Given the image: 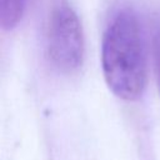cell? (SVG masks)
<instances>
[{"label": "cell", "instance_id": "cell-1", "mask_svg": "<svg viewBox=\"0 0 160 160\" xmlns=\"http://www.w3.org/2000/svg\"><path fill=\"white\" fill-rule=\"evenodd\" d=\"M101 65L110 90L125 100L138 99L146 82V51L141 25L131 9L119 10L109 22Z\"/></svg>", "mask_w": 160, "mask_h": 160}, {"label": "cell", "instance_id": "cell-2", "mask_svg": "<svg viewBox=\"0 0 160 160\" xmlns=\"http://www.w3.org/2000/svg\"><path fill=\"white\" fill-rule=\"evenodd\" d=\"M48 52L51 62L61 71H74L84 56V38L75 11L62 4L51 15L48 32Z\"/></svg>", "mask_w": 160, "mask_h": 160}, {"label": "cell", "instance_id": "cell-3", "mask_svg": "<svg viewBox=\"0 0 160 160\" xmlns=\"http://www.w3.org/2000/svg\"><path fill=\"white\" fill-rule=\"evenodd\" d=\"M28 0H0V24L9 30L21 20Z\"/></svg>", "mask_w": 160, "mask_h": 160}, {"label": "cell", "instance_id": "cell-4", "mask_svg": "<svg viewBox=\"0 0 160 160\" xmlns=\"http://www.w3.org/2000/svg\"><path fill=\"white\" fill-rule=\"evenodd\" d=\"M154 59H155V71L158 79V86L160 91V25L154 32Z\"/></svg>", "mask_w": 160, "mask_h": 160}]
</instances>
